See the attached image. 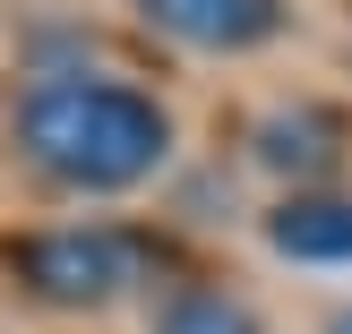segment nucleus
<instances>
[{"mask_svg":"<svg viewBox=\"0 0 352 334\" xmlns=\"http://www.w3.org/2000/svg\"><path fill=\"white\" fill-rule=\"evenodd\" d=\"M17 137L43 171L78 189H129L164 163L172 146V120L155 112L146 95L129 86H95V77H60V86H34L26 112H17Z\"/></svg>","mask_w":352,"mask_h":334,"instance_id":"f257e3e1","label":"nucleus"},{"mask_svg":"<svg viewBox=\"0 0 352 334\" xmlns=\"http://www.w3.org/2000/svg\"><path fill=\"white\" fill-rule=\"evenodd\" d=\"M9 266H17V283H34L43 300L86 309V300H112V291L129 283L138 249L120 232H34V240L9 249Z\"/></svg>","mask_w":352,"mask_h":334,"instance_id":"f03ea898","label":"nucleus"},{"mask_svg":"<svg viewBox=\"0 0 352 334\" xmlns=\"http://www.w3.org/2000/svg\"><path fill=\"white\" fill-rule=\"evenodd\" d=\"M138 9L198 51H250L284 26V0H138Z\"/></svg>","mask_w":352,"mask_h":334,"instance_id":"7ed1b4c3","label":"nucleus"},{"mask_svg":"<svg viewBox=\"0 0 352 334\" xmlns=\"http://www.w3.org/2000/svg\"><path fill=\"white\" fill-rule=\"evenodd\" d=\"M267 240L284 257H309V266H344L352 257V198H292V206H275Z\"/></svg>","mask_w":352,"mask_h":334,"instance_id":"20e7f679","label":"nucleus"},{"mask_svg":"<svg viewBox=\"0 0 352 334\" xmlns=\"http://www.w3.org/2000/svg\"><path fill=\"white\" fill-rule=\"evenodd\" d=\"M155 334H258V318L223 291H181V300H164Z\"/></svg>","mask_w":352,"mask_h":334,"instance_id":"39448f33","label":"nucleus"},{"mask_svg":"<svg viewBox=\"0 0 352 334\" xmlns=\"http://www.w3.org/2000/svg\"><path fill=\"white\" fill-rule=\"evenodd\" d=\"M267 154L275 171H327L336 163V146H318V120H267Z\"/></svg>","mask_w":352,"mask_h":334,"instance_id":"423d86ee","label":"nucleus"},{"mask_svg":"<svg viewBox=\"0 0 352 334\" xmlns=\"http://www.w3.org/2000/svg\"><path fill=\"white\" fill-rule=\"evenodd\" d=\"M336 334H352V318H336Z\"/></svg>","mask_w":352,"mask_h":334,"instance_id":"0eeeda50","label":"nucleus"}]
</instances>
